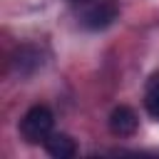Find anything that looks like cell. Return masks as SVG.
Listing matches in <instances>:
<instances>
[{
    "label": "cell",
    "instance_id": "1",
    "mask_svg": "<svg viewBox=\"0 0 159 159\" xmlns=\"http://www.w3.org/2000/svg\"><path fill=\"white\" fill-rule=\"evenodd\" d=\"M55 127V117L50 112V107L45 104H35L25 112V117L20 119V134L27 144H40L52 134Z\"/></svg>",
    "mask_w": 159,
    "mask_h": 159
},
{
    "label": "cell",
    "instance_id": "2",
    "mask_svg": "<svg viewBox=\"0 0 159 159\" xmlns=\"http://www.w3.org/2000/svg\"><path fill=\"white\" fill-rule=\"evenodd\" d=\"M117 17H119V7L112 0H92L82 5L80 12V22L87 30H107Z\"/></svg>",
    "mask_w": 159,
    "mask_h": 159
},
{
    "label": "cell",
    "instance_id": "3",
    "mask_svg": "<svg viewBox=\"0 0 159 159\" xmlns=\"http://www.w3.org/2000/svg\"><path fill=\"white\" fill-rule=\"evenodd\" d=\"M107 124H109V132H112L114 137L124 139V137H132V134L137 132V127H139V117H137V112H134L132 107L119 104V107H114V109L109 112Z\"/></svg>",
    "mask_w": 159,
    "mask_h": 159
},
{
    "label": "cell",
    "instance_id": "4",
    "mask_svg": "<svg viewBox=\"0 0 159 159\" xmlns=\"http://www.w3.org/2000/svg\"><path fill=\"white\" fill-rule=\"evenodd\" d=\"M42 144H45V152H47L50 157H55V159H70V157L77 154L75 139H72L70 134H65V132H52Z\"/></svg>",
    "mask_w": 159,
    "mask_h": 159
},
{
    "label": "cell",
    "instance_id": "5",
    "mask_svg": "<svg viewBox=\"0 0 159 159\" xmlns=\"http://www.w3.org/2000/svg\"><path fill=\"white\" fill-rule=\"evenodd\" d=\"M40 65H42V52H40L35 45H22V47L15 52V57H12V67L20 72V77L32 75Z\"/></svg>",
    "mask_w": 159,
    "mask_h": 159
},
{
    "label": "cell",
    "instance_id": "6",
    "mask_svg": "<svg viewBox=\"0 0 159 159\" xmlns=\"http://www.w3.org/2000/svg\"><path fill=\"white\" fill-rule=\"evenodd\" d=\"M144 109L149 112V117L159 119V72L149 77L147 89H144Z\"/></svg>",
    "mask_w": 159,
    "mask_h": 159
},
{
    "label": "cell",
    "instance_id": "7",
    "mask_svg": "<svg viewBox=\"0 0 159 159\" xmlns=\"http://www.w3.org/2000/svg\"><path fill=\"white\" fill-rule=\"evenodd\" d=\"M72 2H77V5H87V2H92V0H72Z\"/></svg>",
    "mask_w": 159,
    "mask_h": 159
}]
</instances>
